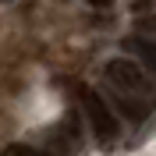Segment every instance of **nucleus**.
I'll return each instance as SVG.
<instances>
[{
  "label": "nucleus",
  "mask_w": 156,
  "mask_h": 156,
  "mask_svg": "<svg viewBox=\"0 0 156 156\" xmlns=\"http://www.w3.org/2000/svg\"><path fill=\"white\" fill-rule=\"evenodd\" d=\"M103 75H107L110 89H114V96L142 99V103H149V99H153V82L146 78V71L138 68L135 60L114 57V60H107V68H103Z\"/></svg>",
  "instance_id": "obj_1"
},
{
  "label": "nucleus",
  "mask_w": 156,
  "mask_h": 156,
  "mask_svg": "<svg viewBox=\"0 0 156 156\" xmlns=\"http://www.w3.org/2000/svg\"><path fill=\"white\" fill-rule=\"evenodd\" d=\"M75 96H78V107H82V114H85L89 128H92V135H96L103 146H107V142H114V138L121 135V121H117V114L110 110V103L99 96L96 89H89V85H78Z\"/></svg>",
  "instance_id": "obj_2"
},
{
  "label": "nucleus",
  "mask_w": 156,
  "mask_h": 156,
  "mask_svg": "<svg viewBox=\"0 0 156 156\" xmlns=\"http://www.w3.org/2000/svg\"><path fill=\"white\" fill-rule=\"evenodd\" d=\"M124 46H128V50H135V57L156 75V39H142V36H135V39H124Z\"/></svg>",
  "instance_id": "obj_3"
},
{
  "label": "nucleus",
  "mask_w": 156,
  "mask_h": 156,
  "mask_svg": "<svg viewBox=\"0 0 156 156\" xmlns=\"http://www.w3.org/2000/svg\"><path fill=\"white\" fill-rule=\"evenodd\" d=\"M4 156H50V153H43V149H36V146H25V142H11V146L4 149Z\"/></svg>",
  "instance_id": "obj_4"
},
{
  "label": "nucleus",
  "mask_w": 156,
  "mask_h": 156,
  "mask_svg": "<svg viewBox=\"0 0 156 156\" xmlns=\"http://www.w3.org/2000/svg\"><path fill=\"white\" fill-rule=\"evenodd\" d=\"M85 4H92V7H110L114 0H85Z\"/></svg>",
  "instance_id": "obj_5"
}]
</instances>
